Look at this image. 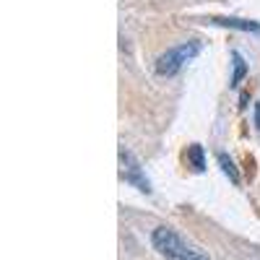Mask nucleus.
Here are the masks:
<instances>
[{
  "label": "nucleus",
  "instance_id": "39448f33",
  "mask_svg": "<svg viewBox=\"0 0 260 260\" xmlns=\"http://www.w3.org/2000/svg\"><path fill=\"white\" fill-rule=\"evenodd\" d=\"M187 161L192 164V169H195V172H203V169H206V159H203V146L192 143V146L187 148Z\"/></svg>",
  "mask_w": 260,
  "mask_h": 260
},
{
  "label": "nucleus",
  "instance_id": "6e6552de",
  "mask_svg": "<svg viewBox=\"0 0 260 260\" xmlns=\"http://www.w3.org/2000/svg\"><path fill=\"white\" fill-rule=\"evenodd\" d=\"M255 122H257V130H260V104L255 107Z\"/></svg>",
  "mask_w": 260,
  "mask_h": 260
},
{
  "label": "nucleus",
  "instance_id": "f257e3e1",
  "mask_svg": "<svg viewBox=\"0 0 260 260\" xmlns=\"http://www.w3.org/2000/svg\"><path fill=\"white\" fill-rule=\"evenodd\" d=\"M151 245L164 260H208V255L201 247L187 242L172 226H156L154 234H151Z\"/></svg>",
  "mask_w": 260,
  "mask_h": 260
},
{
  "label": "nucleus",
  "instance_id": "0eeeda50",
  "mask_svg": "<svg viewBox=\"0 0 260 260\" xmlns=\"http://www.w3.org/2000/svg\"><path fill=\"white\" fill-rule=\"evenodd\" d=\"M232 60H234V76H232V86H237L242 78H245V73H247V65H245V60H242V55L240 52H232Z\"/></svg>",
  "mask_w": 260,
  "mask_h": 260
},
{
  "label": "nucleus",
  "instance_id": "423d86ee",
  "mask_svg": "<svg viewBox=\"0 0 260 260\" xmlns=\"http://www.w3.org/2000/svg\"><path fill=\"white\" fill-rule=\"evenodd\" d=\"M216 159H219V164H221V169H224V175L234 182V185H240V172H237V167H234V161L224 154V151H221V154L219 156H216Z\"/></svg>",
  "mask_w": 260,
  "mask_h": 260
},
{
  "label": "nucleus",
  "instance_id": "f03ea898",
  "mask_svg": "<svg viewBox=\"0 0 260 260\" xmlns=\"http://www.w3.org/2000/svg\"><path fill=\"white\" fill-rule=\"evenodd\" d=\"M198 52H201L198 42H182L177 47H169L167 52H161L156 57V73L159 76H175V73L182 71V65L190 62Z\"/></svg>",
  "mask_w": 260,
  "mask_h": 260
},
{
  "label": "nucleus",
  "instance_id": "7ed1b4c3",
  "mask_svg": "<svg viewBox=\"0 0 260 260\" xmlns=\"http://www.w3.org/2000/svg\"><path fill=\"white\" fill-rule=\"evenodd\" d=\"M120 177H122L125 182H130L133 187H138L141 192H151L148 177L143 175V169H141L138 159L133 156V151L125 148V146H120Z\"/></svg>",
  "mask_w": 260,
  "mask_h": 260
},
{
  "label": "nucleus",
  "instance_id": "20e7f679",
  "mask_svg": "<svg viewBox=\"0 0 260 260\" xmlns=\"http://www.w3.org/2000/svg\"><path fill=\"white\" fill-rule=\"evenodd\" d=\"M211 24L216 26H229V29H240V31H260V24H255V21H242V18H219L213 16L208 18Z\"/></svg>",
  "mask_w": 260,
  "mask_h": 260
}]
</instances>
